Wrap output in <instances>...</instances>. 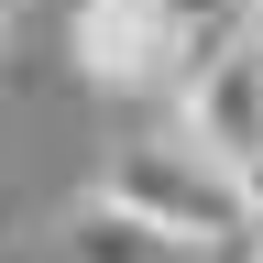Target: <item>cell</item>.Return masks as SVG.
Returning <instances> with one entry per match:
<instances>
[{
  "label": "cell",
  "instance_id": "cell-3",
  "mask_svg": "<svg viewBox=\"0 0 263 263\" xmlns=\"http://www.w3.org/2000/svg\"><path fill=\"white\" fill-rule=\"evenodd\" d=\"M66 55H77L88 88H164V66H176V11L164 0H77V33H66Z\"/></svg>",
  "mask_w": 263,
  "mask_h": 263
},
{
  "label": "cell",
  "instance_id": "cell-5",
  "mask_svg": "<svg viewBox=\"0 0 263 263\" xmlns=\"http://www.w3.org/2000/svg\"><path fill=\"white\" fill-rule=\"evenodd\" d=\"M11 11H22V0H0V22H11Z\"/></svg>",
  "mask_w": 263,
  "mask_h": 263
},
{
  "label": "cell",
  "instance_id": "cell-4",
  "mask_svg": "<svg viewBox=\"0 0 263 263\" xmlns=\"http://www.w3.org/2000/svg\"><path fill=\"white\" fill-rule=\"evenodd\" d=\"M230 209H241V230H263V164H241V176H230Z\"/></svg>",
  "mask_w": 263,
  "mask_h": 263
},
{
  "label": "cell",
  "instance_id": "cell-2",
  "mask_svg": "<svg viewBox=\"0 0 263 263\" xmlns=\"http://www.w3.org/2000/svg\"><path fill=\"white\" fill-rule=\"evenodd\" d=\"M99 209L132 219L154 252H219L241 241V209H230V176H209L176 132H143V143L110 154V176H99Z\"/></svg>",
  "mask_w": 263,
  "mask_h": 263
},
{
  "label": "cell",
  "instance_id": "cell-1",
  "mask_svg": "<svg viewBox=\"0 0 263 263\" xmlns=\"http://www.w3.org/2000/svg\"><path fill=\"white\" fill-rule=\"evenodd\" d=\"M164 88H176V143L209 164V176H241V164H263V0L241 22H209L186 33L176 66H164Z\"/></svg>",
  "mask_w": 263,
  "mask_h": 263
}]
</instances>
